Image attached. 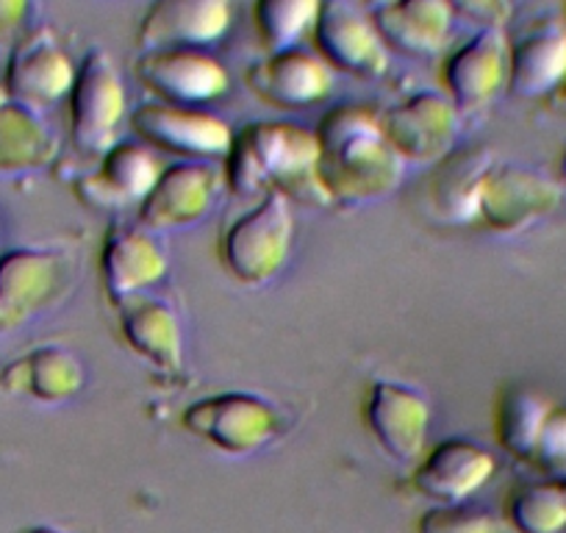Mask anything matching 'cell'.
I'll return each instance as SVG.
<instances>
[{
	"instance_id": "obj_22",
	"label": "cell",
	"mask_w": 566,
	"mask_h": 533,
	"mask_svg": "<svg viewBox=\"0 0 566 533\" xmlns=\"http://www.w3.org/2000/svg\"><path fill=\"white\" fill-rule=\"evenodd\" d=\"M566 84V25L560 20H536L509 40L505 90L516 97H547Z\"/></svg>"
},
{
	"instance_id": "obj_7",
	"label": "cell",
	"mask_w": 566,
	"mask_h": 533,
	"mask_svg": "<svg viewBox=\"0 0 566 533\" xmlns=\"http://www.w3.org/2000/svg\"><path fill=\"white\" fill-rule=\"evenodd\" d=\"M560 184L533 167L514 161H494L483 170L475 198V220L483 231L514 237L560 206Z\"/></svg>"
},
{
	"instance_id": "obj_21",
	"label": "cell",
	"mask_w": 566,
	"mask_h": 533,
	"mask_svg": "<svg viewBox=\"0 0 566 533\" xmlns=\"http://www.w3.org/2000/svg\"><path fill=\"white\" fill-rule=\"evenodd\" d=\"M161 167L156 161L154 148L145 143L117 139L97 161V170L81 176L73 184V192L81 203L92 209H123L136 203L150 192L159 178Z\"/></svg>"
},
{
	"instance_id": "obj_3",
	"label": "cell",
	"mask_w": 566,
	"mask_h": 533,
	"mask_svg": "<svg viewBox=\"0 0 566 533\" xmlns=\"http://www.w3.org/2000/svg\"><path fill=\"white\" fill-rule=\"evenodd\" d=\"M295 242L292 200L281 192H266L250 209L233 217L220 233L217 255L237 284L264 286L290 261Z\"/></svg>"
},
{
	"instance_id": "obj_1",
	"label": "cell",
	"mask_w": 566,
	"mask_h": 533,
	"mask_svg": "<svg viewBox=\"0 0 566 533\" xmlns=\"http://www.w3.org/2000/svg\"><path fill=\"white\" fill-rule=\"evenodd\" d=\"M319 145L317 181L325 200L364 206L400 187L402 161L386 143L380 114L361 103H339L314 128Z\"/></svg>"
},
{
	"instance_id": "obj_25",
	"label": "cell",
	"mask_w": 566,
	"mask_h": 533,
	"mask_svg": "<svg viewBox=\"0 0 566 533\" xmlns=\"http://www.w3.org/2000/svg\"><path fill=\"white\" fill-rule=\"evenodd\" d=\"M56 154L59 139L40 112L14 101L0 106V176L42 170Z\"/></svg>"
},
{
	"instance_id": "obj_31",
	"label": "cell",
	"mask_w": 566,
	"mask_h": 533,
	"mask_svg": "<svg viewBox=\"0 0 566 533\" xmlns=\"http://www.w3.org/2000/svg\"><path fill=\"white\" fill-rule=\"evenodd\" d=\"M531 467L555 478L566 475V406L553 404L549 409L536 450L531 456Z\"/></svg>"
},
{
	"instance_id": "obj_20",
	"label": "cell",
	"mask_w": 566,
	"mask_h": 533,
	"mask_svg": "<svg viewBox=\"0 0 566 533\" xmlns=\"http://www.w3.org/2000/svg\"><path fill=\"white\" fill-rule=\"evenodd\" d=\"M231 18V0H154L136 25V45L206 48L226 36Z\"/></svg>"
},
{
	"instance_id": "obj_37",
	"label": "cell",
	"mask_w": 566,
	"mask_h": 533,
	"mask_svg": "<svg viewBox=\"0 0 566 533\" xmlns=\"http://www.w3.org/2000/svg\"><path fill=\"white\" fill-rule=\"evenodd\" d=\"M560 92H564V95H566V84H564V86H560Z\"/></svg>"
},
{
	"instance_id": "obj_23",
	"label": "cell",
	"mask_w": 566,
	"mask_h": 533,
	"mask_svg": "<svg viewBox=\"0 0 566 533\" xmlns=\"http://www.w3.org/2000/svg\"><path fill=\"white\" fill-rule=\"evenodd\" d=\"M84 384V362L64 345L31 347L0 369V389L42 406L73 400Z\"/></svg>"
},
{
	"instance_id": "obj_12",
	"label": "cell",
	"mask_w": 566,
	"mask_h": 533,
	"mask_svg": "<svg viewBox=\"0 0 566 533\" xmlns=\"http://www.w3.org/2000/svg\"><path fill=\"white\" fill-rule=\"evenodd\" d=\"M222 173L209 161H172L161 167L150 192L136 206V222L148 231H181L198 226L222 189Z\"/></svg>"
},
{
	"instance_id": "obj_27",
	"label": "cell",
	"mask_w": 566,
	"mask_h": 533,
	"mask_svg": "<svg viewBox=\"0 0 566 533\" xmlns=\"http://www.w3.org/2000/svg\"><path fill=\"white\" fill-rule=\"evenodd\" d=\"M549 409H553V400L533 386L514 384L500 391V400L494 406V437L500 448L511 459L531 464Z\"/></svg>"
},
{
	"instance_id": "obj_4",
	"label": "cell",
	"mask_w": 566,
	"mask_h": 533,
	"mask_svg": "<svg viewBox=\"0 0 566 533\" xmlns=\"http://www.w3.org/2000/svg\"><path fill=\"white\" fill-rule=\"evenodd\" d=\"M189 437L226 456H253L286 431V411L255 391H214L184 406L178 417Z\"/></svg>"
},
{
	"instance_id": "obj_36",
	"label": "cell",
	"mask_w": 566,
	"mask_h": 533,
	"mask_svg": "<svg viewBox=\"0 0 566 533\" xmlns=\"http://www.w3.org/2000/svg\"><path fill=\"white\" fill-rule=\"evenodd\" d=\"M7 101H9V95H7V90H3V81H0V106H3Z\"/></svg>"
},
{
	"instance_id": "obj_6",
	"label": "cell",
	"mask_w": 566,
	"mask_h": 533,
	"mask_svg": "<svg viewBox=\"0 0 566 533\" xmlns=\"http://www.w3.org/2000/svg\"><path fill=\"white\" fill-rule=\"evenodd\" d=\"M67 112L70 137L81 154L101 159L117 143L119 125L128 114V95L112 53L103 48H90L75 64Z\"/></svg>"
},
{
	"instance_id": "obj_13",
	"label": "cell",
	"mask_w": 566,
	"mask_h": 533,
	"mask_svg": "<svg viewBox=\"0 0 566 533\" xmlns=\"http://www.w3.org/2000/svg\"><path fill=\"white\" fill-rule=\"evenodd\" d=\"M170 255L165 244L139 222L114 220L103 233L101 281L108 306L145 295L167 275Z\"/></svg>"
},
{
	"instance_id": "obj_18",
	"label": "cell",
	"mask_w": 566,
	"mask_h": 533,
	"mask_svg": "<svg viewBox=\"0 0 566 533\" xmlns=\"http://www.w3.org/2000/svg\"><path fill=\"white\" fill-rule=\"evenodd\" d=\"M112 309L117 314L119 339L139 362L161 378H184V328L170 303L136 295Z\"/></svg>"
},
{
	"instance_id": "obj_8",
	"label": "cell",
	"mask_w": 566,
	"mask_h": 533,
	"mask_svg": "<svg viewBox=\"0 0 566 533\" xmlns=\"http://www.w3.org/2000/svg\"><path fill=\"white\" fill-rule=\"evenodd\" d=\"M378 114L386 143L402 165H439L453 150L461 112L444 92H413Z\"/></svg>"
},
{
	"instance_id": "obj_16",
	"label": "cell",
	"mask_w": 566,
	"mask_h": 533,
	"mask_svg": "<svg viewBox=\"0 0 566 533\" xmlns=\"http://www.w3.org/2000/svg\"><path fill=\"white\" fill-rule=\"evenodd\" d=\"M509 79V36L503 29H478L442 62V90L459 112L486 106Z\"/></svg>"
},
{
	"instance_id": "obj_26",
	"label": "cell",
	"mask_w": 566,
	"mask_h": 533,
	"mask_svg": "<svg viewBox=\"0 0 566 533\" xmlns=\"http://www.w3.org/2000/svg\"><path fill=\"white\" fill-rule=\"evenodd\" d=\"M489 165L492 156L486 150H450L437 165L428 189L433 215L448 226H472L478 187Z\"/></svg>"
},
{
	"instance_id": "obj_38",
	"label": "cell",
	"mask_w": 566,
	"mask_h": 533,
	"mask_svg": "<svg viewBox=\"0 0 566 533\" xmlns=\"http://www.w3.org/2000/svg\"><path fill=\"white\" fill-rule=\"evenodd\" d=\"M375 3H380V0H375Z\"/></svg>"
},
{
	"instance_id": "obj_9",
	"label": "cell",
	"mask_w": 566,
	"mask_h": 533,
	"mask_svg": "<svg viewBox=\"0 0 566 533\" xmlns=\"http://www.w3.org/2000/svg\"><path fill=\"white\" fill-rule=\"evenodd\" d=\"M369 437L397 464H417L428 445L431 404L417 386L397 378H375L361 400Z\"/></svg>"
},
{
	"instance_id": "obj_14",
	"label": "cell",
	"mask_w": 566,
	"mask_h": 533,
	"mask_svg": "<svg viewBox=\"0 0 566 533\" xmlns=\"http://www.w3.org/2000/svg\"><path fill=\"white\" fill-rule=\"evenodd\" d=\"M136 79L148 86L156 101L176 106L211 103L231 90V75L220 59L200 48H156L136 59Z\"/></svg>"
},
{
	"instance_id": "obj_17",
	"label": "cell",
	"mask_w": 566,
	"mask_h": 533,
	"mask_svg": "<svg viewBox=\"0 0 566 533\" xmlns=\"http://www.w3.org/2000/svg\"><path fill=\"white\" fill-rule=\"evenodd\" d=\"M494 456L464 437H448L424 448L411 470V489L437 505L464 503L494 475Z\"/></svg>"
},
{
	"instance_id": "obj_19",
	"label": "cell",
	"mask_w": 566,
	"mask_h": 533,
	"mask_svg": "<svg viewBox=\"0 0 566 533\" xmlns=\"http://www.w3.org/2000/svg\"><path fill=\"white\" fill-rule=\"evenodd\" d=\"M250 92L275 108H306L325 101L334 86V70L314 51L283 48L270 51L244 73Z\"/></svg>"
},
{
	"instance_id": "obj_35",
	"label": "cell",
	"mask_w": 566,
	"mask_h": 533,
	"mask_svg": "<svg viewBox=\"0 0 566 533\" xmlns=\"http://www.w3.org/2000/svg\"><path fill=\"white\" fill-rule=\"evenodd\" d=\"M558 170H560V178H564V181H566V150H564V156H560V167H558Z\"/></svg>"
},
{
	"instance_id": "obj_5",
	"label": "cell",
	"mask_w": 566,
	"mask_h": 533,
	"mask_svg": "<svg viewBox=\"0 0 566 533\" xmlns=\"http://www.w3.org/2000/svg\"><path fill=\"white\" fill-rule=\"evenodd\" d=\"M75 284V255L64 248H12L0 253V331L23 328L56 309Z\"/></svg>"
},
{
	"instance_id": "obj_29",
	"label": "cell",
	"mask_w": 566,
	"mask_h": 533,
	"mask_svg": "<svg viewBox=\"0 0 566 533\" xmlns=\"http://www.w3.org/2000/svg\"><path fill=\"white\" fill-rule=\"evenodd\" d=\"M323 0H255L253 23L264 51L295 48L317 20Z\"/></svg>"
},
{
	"instance_id": "obj_11",
	"label": "cell",
	"mask_w": 566,
	"mask_h": 533,
	"mask_svg": "<svg viewBox=\"0 0 566 533\" xmlns=\"http://www.w3.org/2000/svg\"><path fill=\"white\" fill-rule=\"evenodd\" d=\"M75 62L48 25L29 29L12 45L3 70V90L9 101L42 112L70 95Z\"/></svg>"
},
{
	"instance_id": "obj_30",
	"label": "cell",
	"mask_w": 566,
	"mask_h": 533,
	"mask_svg": "<svg viewBox=\"0 0 566 533\" xmlns=\"http://www.w3.org/2000/svg\"><path fill=\"white\" fill-rule=\"evenodd\" d=\"M417 533H503L486 509L467 503L433 505L417 520Z\"/></svg>"
},
{
	"instance_id": "obj_24",
	"label": "cell",
	"mask_w": 566,
	"mask_h": 533,
	"mask_svg": "<svg viewBox=\"0 0 566 533\" xmlns=\"http://www.w3.org/2000/svg\"><path fill=\"white\" fill-rule=\"evenodd\" d=\"M453 20L444 0H380L373 12V25L384 45L406 56L442 51Z\"/></svg>"
},
{
	"instance_id": "obj_28",
	"label": "cell",
	"mask_w": 566,
	"mask_h": 533,
	"mask_svg": "<svg viewBox=\"0 0 566 533\" xmlns=\"http://www.w3.org/2000/svg\"><path fill=\"white\" fill-rule=\"evenodd\" d=\"M505 520L514 533H560L566 527V481L522 483L505 500Z\"/></svg>"
},
{
	"instance_id": "obj_10",
	"label": "cell",
	"mask_w": 566,
	"mask_h": 533,
	"mask_svg": "<svg viewBox=\"0 0 566 533\" xmlns=\"http://www.w3.org/2000/svg\"><path fill=\"white\" fill-rule=\"evenodd\" d=\"M130 128L139 143L178 156L181 161H206L217 156L226 159L233 139L231 125L217 114L165 101L142 103L136 112H130Z\"/></svg>"
},
{
	"instance_id": "obj_15",
	"label": "cell",
	"mask_w": 566,
	"mask_h": 533,
	"mask_svg": "<svg viewBox=\"0 0 566 533\" xmlns=\"http://www.w3.org/2000/svg\"><path fill=\"white\" fill-rule=\"evenodd\" d=\"M312 42L314 53L339 73L380 79L389 70V48L378 36L373 20L347 0H323L312 25Z\"/></svg>"
},
{
	"instance_id": "obj_32",
	"label": "cell",
	"mask_w": 566,
	"mask_h": 533,
	"mask_svg": "<svg viewBox=\"0 0 566 533\" xmlns=\"http://www.w3.org/2000/svg\"><path fill=\"white\" fill-rule=\"evenodd\" d=\"M453 18H464L478 29H503L511 14V0H444Z\"/></svg>"
},
{
	"instance_id": "obj_33",
	"label": "cell",
	"mask_w": 566,
	"mask_h": 533,
	"mask_svg": "<svg viewBox=\"0 0 566 533\" xmlns=\"http://www.w3.org/2000/svg\"><path fill=\"white\" fill-rule=\"evenodd\" d=\"M34 0H0V45H14L29 31Z\"/></svg>"
},
{
	"instance_id": "obj_34",
	"label": "cell",
	"mask_w": 566,
	"mask_h": 533,
	"mask_svg": "<svg viewBox=\"0 0 566 533\" xmlns=\"http://www.w3.org/2000/svg\"><path fill=\"white\" fill-rule=\"evenodd\" d=\"M20 533H64V531H59V527H51V525H34V527H25V531Z\"/></svg>"
},
{
	"instance_id": "obj_2",
	"label": "cell",
	"mask_w": 566,
	"mask_h": 533,
	"mask_svg": "<svg viewBox=\"0 0 566 533\" xmlns=\"http://www.w3.org/2000/svg\"><path fill=\"white\" fill-rule=\"evenodd\" d=\"M317 134L295 119H253L233 130L222 181L237 198L281 192L290 200L328 203L317 181Z\"/></svg>"
}]
</instances>
